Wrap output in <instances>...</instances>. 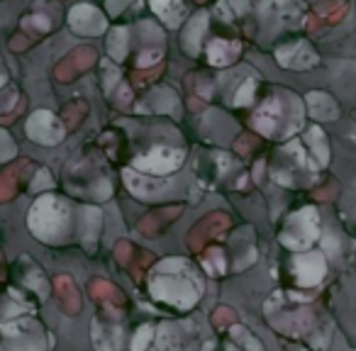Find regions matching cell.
<instances>
[{
  "label": "cell",
  "mask_w": 356,
  "mask_h": 351,
  "mask_svg": "<svg viewBox=\"0 0 356 351\" xmlns=\"http://www.w3.org/2000/svg\"><path fill=\"white\" fill-rule=\"evenodd\" d=\"M152 297L176 310H191L203 295V281L186 259H166L149 276Z\"/></svg>",
  "instance_id": "cell-1"
},
{
  "label": "cell",
  "mask_w": 356,
  "mask_h": 351,
  "mask_svg": "<svg viewBox=\"0 0 356 351\" xmlns=\"http://www.w3.org/2000/svg\"><path fill=\"white\" fill-rule=\"evenodd\" d=\"M302 122V103L288 90H278V95L266 98L254 113V129L268 139H286L300 127Z\"/></svg>",
  "instance_id": "cell-2"
},
{
  "label": "cell",
  "mask_w": 356,
  "mask_h": 351,
  "mask_svg": "<svg viewBox=\"0 0 356 351\" xmlns=\"http://www.w3.org/2000/svg\"><path fill=\"white\" fill-rule=\"evenodd\" d=\"M32 234L40 242L47 244H64L71 239V227H74V210L59 195H42L30 210L27 218Z\"/></svg>",
  "instance_id": "cell-3"
},
{
  "label": "cell",
  "mask_w": 356,
  "mask_h": 351,
  "mask_svg": "<svg viewBox=\"0 0 356 351\" xmlns=\"http://www.w3.org/2000/svg\"><path fill=\"white\" fill-rule=\"evenodd\" d=\"M320 239V215L315 208H302L286 220L281 229V244L293 252H305Z\"/></svg>",
  "instance_id": "cell-4"
},
{
  "label": "cell",
  "mask_w": 356,
  "mask_h": 351,
  "mask_svg": "<svg viewBox=\"0 0 356 351\" xmlns=\"http://www.w3.org/2000/svg\"><path fill=\"white\" fill-rule=\"evenodd\" d=\"M3 339H17V344L3 346L6 351H44V327L32 317H20V320L6 322L0 327Z\"/></svg>",
  "instance_id": "cell-5"
},
{
  "label": "cell",
  "mask_w": 356,
  "mask_h": 351,
  "mask_svg": "<svg viewBox=\"0 0 356 351\" xmlns=\"http://www.w3.org/2000/svg\"><path fill=\"white\" fill-rule=\"evenodd\" d=\"M186 152L184 149H171V147H156L152 149L144 156H137L132 161L134 171L142 173H152V176H166V173H173L184 166Z\"/></svg>",
  "instance_id": "cell-6"
},
{
  "label": "cell",
  "mask_w": 356,
  "mask_h": 351,
  "mask_svg": "<svg viewBox=\"0 0 356 351\" xmlns=\"http://www.w3.org/2000/svg\"><path fill=\"white\" fill-rule=\"evenodd\" d=\"M25 132L32 142L44 144V147H56V144L64 139L66 127L54 113H49V110H37V113H32L30 120H27Z\"/></svg>",
  "instance_id": "cell-7"
},
{
  "label": "cell",
  "mask_w": 356,
  "mask_h": 351,
  "mask_svg": "<svg viewBox=\"0 0 356 351\" xmlns=\"http://www.w3.org/2000/svg\"><path fill=\"white\" fill-rule=\"evenodd\" d=\"M259 17L266 27H298L302 20V6L300 0H261Z\"/></svg>",
  "instance_id": "cell-8"
},
{
  "label": "cell",
  "mask_w": 356,
  "mask_h": 351,
  "mask_svg": "<svg viewBox=\"0 0 356 351\" xmlns=\"http://www.w3.org/2000/svg\"><path fill=\"white\" fill-rule=\"evenodd\" d=\"M69 25L76 35L83 37H100L108 30V17L90 3H79L69 10Z\"/></svg>",
  "instance_id": "cell-9"
},
{
  "label": "cell",
  "mask_w": 356,
  "mask_h": 351,
  "mask_svg": "<svg viewBox=\"0 0 356 351\" xmlns=\"http://www.w3.org/2000/svg\"><path fill=\"white\" fill-rule=\"evenodd\" d=\"M276 61L283 69L307 71L320 64V56L310 47V42H288V44H281L276 49Z\"/></svg>",
  "instance_id": "cell-10"
},
{
  "label": "cell",
  "mask_w": 356,
  "mask_h": 351,
  "mask_svg": "<svg viewBox=\"0 0 356 351\" xmlns=\"http://www.w3.org/2000/svg\"><path fill=\"white\" fill-rule=\"evenodd\" d=\"M293 273H296L298 286H302V288L317 286L327 273V261H325V256H322V252L296 254V259H293Z\"/></svg>",
  "instance_id": "cell-11"
},
{
  "label": "cell",
  "mask_w": 356,
  "mask_h": 351,
  "mask_svg": "<svg viewBox=\"0 0 356 351\" xmlns=\"http://www.w3.org/2000/svg\"><path fill=\"white\" fill-rule=\"evenodd\" d=\"M124 181H127V188L132 190L137 198H144V200L159 198V195H163L171 188V181H161V176H139L134 168L124 171Z\"/></svg>",
  "instance_id": "cell-12"
},
{
  "label": "cell",
  "mask_w": 356,
  "mask_h": 351,
  "mask_svg": "<svg viewBox=\"0 0 356 351\" xmlns=\"http://www.w3.org/2000/svg\"><path fill=\"white\" fill-rule=\"evenodd\" d=\"M90 64H95V51L90 47H79L56 66V79L61 83H69V81L79 79L86 69H90Z\"/></svg>",
  "instance_id": "cell-13"
},
{
  "label": "cell",
  "mask_w": 356,
  "mask_h": 351,
  "mask_svg": "<svg viewBox=\"0 0 356 351\" xmlns=\"http://www.w3.org/2000/svg\"><path fill=\"white\" fill-rule=\"evenodd\" d=\"M205 30H208V13H195L191 17L188 25H184V35H181V47L188 56L200 54V40H203Z\"/></svg>",
  "instance_id": "cell-14"
},
{
  "label": "cell",
  "mask_w": 356,
  "mask_h": 351,
  "mask_svg": "<svg viewBox=\"0 0 356 351\" xmlns=\"http://www.w3.org/2000/svg\"><path fill=\"white\" fill-rule=\"evenodd\" d=\"M242 54V44L239 42H227V40H215L208 44V59L213 66H229L239 59Z\"/></svg>",
  "instance_id": "cell-15"
},
{
  "label": "cell",
  "mask_w": 356,
  "mask_h": 351,
  "mask_svg": "<svg viewBox=\"0 0 356 351\" xmlns=\"http://www.w3.org/2000/svg\"><path fill=\"white\" fill-rule=\"evenodd\" d=\"M305 103H307V110H310V115L315 120H334L337 115H339V108H337L334 98L327 95V93H322V90H312V93H307Z\"/></svg>",
  "instance_id": "cell-16"
},
{
  "label": "cell",
  "mask_w": 356,
  "mask_h": 351,
  "mask_svg": "<svg viewBox=\"0 0 356 351\" xmlns=\"http://www.w3.org/2000/svg\"><path fill=\"white\" fill-rule=\"evenodd\" d=\"M152 10L161 17L163 25L181 27V20L186 15L184 0H152Z\"/></svg>",
  "instance_id": "cell-17"
},
{
  "label": "cell",
  "mask_w": 356,
  "mask_h": 351,
  "mask_svg": "<svg viewBox=\"0 0 356 351\" xmlns=\"http://www.w3.org/2000/svg\"><path fill=\"white\" fill-rule=\"evenodd\" d=\"M305 142H307V149H310L312 158H315V161H320V166H325V163L330 161V144H327L325 132H322V129L315 124V127L307 129Z\"/></svg>",
  "instance_id": "cell-18"
},
{
  "label": "cell",
  "mask_w": 356,
  "mask_h": 351,
  "mask_svg": "<svg viewBox=\"0 0 356 351\" xmlns=\"http://www.w3.org/2000/svg\"><path fill=\"white\" fill-rule=\"evenodd\" d=\"M108 51L115 61H122L127 56V30L124 27H115L108 37Z\"/></svg>",
  "instance_id": "cell-19"
},
{
  "label": "cell",
  "mask_w": 356,
  "mask_h": 351,
  "mask_svg": "<svg viewBox=\"0 0 356 351\" xmlns=\"http://www.w3.org/2000/svg\"><path fill=\"white\" fill-rule=\"evenodd\" d=\"M249 3H252V0H222L218 6V15L222 17V20H234V17L244 15V13L249 10Z\"/></svg>",
  "instance_id": "cell-20"
},
{
  "label": "cell",
  "mask_w": 356,
  "mask_h": 351,
  "mask_svg": "<svg viewBox=\"0 0 356 351\" xmlns=\"http://www.w3.org/2000/svg\"><path fill=\"white\" fill-rule=\"evenodd\" d=\"M254 93H257V81L254 79L242 81L239 88L234 90V95H232V105H237V108H247V105L254 103Z\"/></svg>",
  "instance_id": "cell-21"
},
{
  "label": "cell",
  "mask_w": 356,
  "mask_h": 351,
  "mask_svg": "<svg viewBox=\"0 0 356 351\" xmlns=\"http://www.w3.org/2000/svg\"><path fill=\"white\" fill-rule=\"evenodd\" d=\"M22 30L32 32V35L42 37V35H49L51 32V20L44 15H27L25 20H22Z\"/></svg>",
  "instance_id": "cell-22"
},
{
  "label": "cell",
  "mask_w": 356,
  "mask_h": 351,
  "mask_svg": "<svg viewBox=\"0 0 356 351\" xmlns=\"http://www.w3.org/2000/svg\"><path fill=\"white\" fill-rule=\"evenodd\" d=\"M122 81L120 76V69L113 64V61H103V88H105V95H110L115 90V85Z\"/></svg>",
  "instance_id": "cell-23"
},
{
  "label": "cell",
  "mask_w": 356,
  "mask_h": 351,
  "mask_svg": "<svg viewBox=\"0 0 356 351\" xmlns=\"http://www.w3.org/2000/svg\"><path fill=\"white\" fill-rule=\"evenodd\" d=\"M154 325H144L137 329V334H134V341H132V351H147L149 344H152L154 339Z\"/></svg>",
  "instance_id": "cell-24"
},
{
  "label": "cell",
  "mask_w": 356,
  "mask_h": 351,
  "mask_svg": "<svg viewBox=\"0 0 356 351\" xmlns=\"http://www.w3.org/2000/svg\"><path fill=\"white\" fill-rule=\"evenodd\" d=\"M15 154H17V147H15V142H13V137L8 132H3V129H0V163L10 161Z\"/></svg>",
  "instance_id": "cell-25"
},
{
  "label": "cell",
  "mask_w": 356,
  "mask_h": 351,
  "mask_svg": "<svg viewBox=\"0 0 356 351\" xmlns=\"http://www.w3.org/2000/svg\"><path fill=\"white\" fill-rule=\"evenodd\" d=\"M83 115H86V105L81 103V100H74V103L64 110V122H69V127H76Z\"/></svg>",
  "instance_id": "cell-26"
},
{
  "label": "cell",
  "mask_w": 356,
  "mask_h": 351,
  "mask_svg": "<svg viewBox=\"0 0 356 351\" xmlns=\"http://www.w3.org/2000/svg\"><path fill=\"white\" fill-rule=\"evenodd\" d=\"M161 74H163V64H161V61H159V64L154 66L152 71H137V74L132 76V81H134V83H137V85H147L149 81H154V79H156V76H161Z\"/></svg>",
  "instance_id": "cell-27"
},
{
  "label": "cell",
  "mask_w": 356,
  "mask_h": 351,
  "mask_svg": "<svg viewBox=\"0 0 356 351\" xmlns=\"http://www.w3.org/2000/svg\"><path fill=\"white\" fill-rule=\"evenodd\" d=\"M161 54H163V49L142 51V54L137 56V66L139 69H147V66H152V64H159V61H161Z\"/></svg>",
  "instance_id": "cell-28"
},
{
  "label": "cell",
  "mask_w": 356,
  "mask_h": 351,
  "mask_svg": "<svg viewBox=\"0 0 356 351\" xmlns=\"http://www.w3.org/2000/svg\"><path fill=\"white\" fill-rule=\"evenodd\" d=\"M124 3H132V0H108V13L110 15H120L127 8Z\"/></svg>",
  "instance_id": "cell-29"
},
{
  "label": "cell",
  "mask_w": 356,
  "mask_h": 351,
  "mask_svg": "<svg viewBox=\"0 0 356 351\" xmlns=\"http://www.w3.org/2000/svg\"><path fill=\"white\" fill-rule=\"evenodd\" d=\"M8 83V79H6V74H0V88H3V85Z\"/></svg>",
  "instance_id": "cell-30"
},
{
  "label": "cell",
  "mask_w": 356,
  "mask_h": 351,
  "mask_svg": "<svg viewBox=\"0 0 356 351\" xmlns=\"http://www.w3.org/2000/svg\"><path fill=\"white\" fill-rule=\"evenodd\" d=\"M296 351H305V349H296Z\"/></svg>",
  "instance_id": "cell-31"
}]
</instances>
